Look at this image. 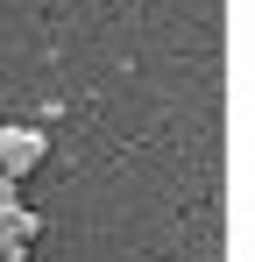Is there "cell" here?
<instances>
[{
  "mask_svg": "<svg viewBox=\"0 0 255 262\" xmlns=\"http://www.w3.org/2000/svg\"><path fill=\"white\" fill-rule=\"evenodd\" d=\"M50 135L42 128H0V184H22L29 170H42Z\"/></svg>",
  "mask_w": 255,
  "mask_h": 262,
  "instance_id": "obj_2",
  "label": "cell"
},
{
  "mask_svg": "<svg viewBox=\"0 0 255 262\" xmlns=\"http://www.w3.org/2000/svg\"><path fill=\"white\" fill-rule=\"evenodd\" d=\"M42 241V220L14 199V184H0V262H29Z\"/></svg>",
  "mask_w": 255,
  "mask_h": 262,
  "instance_id": "obj_1",
  "label": "cell"
}]
</instances>
